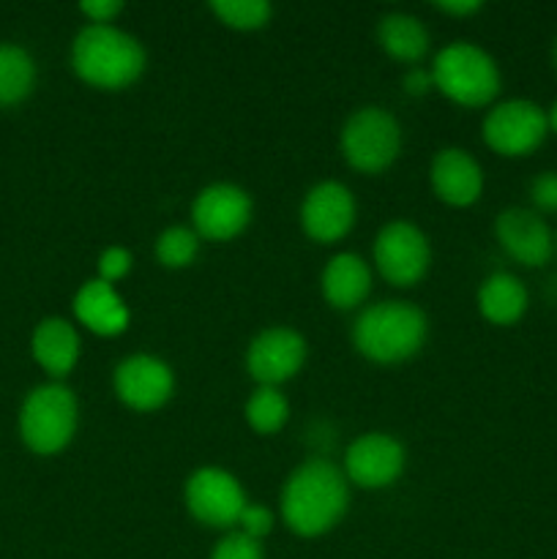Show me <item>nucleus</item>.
<instances>
[{
  "instance_id": "obj_24",
  "label": "nucleus",
  "mask_w": 557,
  "mask_h": 559,
  "mask_svg": "<svg viewBox=\"0 0 557 559\" xmlns=\"http://www.w3.org/2000/svg\"><path fill=\"white\" fill-rule=\"evenodd\" d=\"M211 11L224 25L238 27V31H254L268 22L271 3L265 0H213Z\"/></svg>"
},
{
  "instance_id": "obj_8",
  "label": "nucleus",
  "mask_w": 557,
  "mask_h": 559,
  "mask_svg": "<svg viewBox=\"0 0 557 559\" xmlns=\"http://www.w3.org/2000/svg\"><path fill=\"white\" fill-rule=\"evenodd\" d=\"M249 506L244 489L229 473L216 467L197 469L186 480V508L208 527H233Z\"/></svg>"
},
{
  "instance_id": "obj_10",
  "label": "nucleus",
  "mask_w": 557,
  "mask_h": 559,
  "mask_svg": "<svg viewBox=\"0 0 557 559\" xmlns=\"http://www.w3.org/2000/svg\"><path fill=\"white\" fill-rule=\"evenodd\" d=\"M306 342L293 328H268L251 342L246 366L262 388H276L304 366Z\"/></svg>"
},
{
  "instance_id": "obj_7",
  "label": "nucleus",
  "mask_w": 557,
  "mask_h": 559,
  "mask_svg": "<svg viewBox=\"0 0 557 559\" xmlns=\"http://www.w3.org/2000/svg\"><path fill=\"white\" fill-rule=\"evenodd\" d=\"M549 131L546 112L528 98H511L489 109L484 120V140L502 156H524L544 142Z\"/></svg>"
},
{
  "instance_id": "obj_14",
  "label": "nucleus",
  "mask_w": 557,
  "mask_h": 559,
  "mask_svg": "<svg viewBox=\"0 0 557 559\" xmlns=\"http://www.w3.org/2000/svg\"><path fill=\"white\" fill-rule=\"evenodd\" d=\"M497 240L517 262L528 267H538L549 262L555 251V235L546 227L544 218L528 207H508L495 224Z\"/></svg>"
},
{
  "instance_id": "obj_33",
  "label": "nucleus",
  "mask_w": 557,
  "mask_h": 559,
  "mask_svg": "<svg viewBox=\"0 0 557 559\" xmlns=\"http://www.w3.org/2000/svg\"><path fill=\"white\" fill-rule=\"evenodd\" d=\"M546 120H549V129L555 131V134H557V102L552 104L549 112H546Z\"/></svg>"
},
{
  "instance_id": "obj_3",
  "label": "nucleus",
  "mask_w": 557,
  "mask_h": 559,
  "mask_svg": "<svg viewBox=\"0 0 557 559\" xmlns=\"http://www.w3.org/2000/svg\"><path fill=\"white\" fill-rule=\"evenodd\" d=\"M353 338L366 358L377 364H396L420 349L426 338V317L418 306L388 300L358 317Z\"/></svg>"
},
{
  "instance_id": "obj_9",
  "label": "nucleus",
  "mask_w": 557,
  "mask_h": 559,
  "mask_svg": "<svg viewBox=\"0 0 557 559\" xmlns=\"http://www.w3.org/2000/svg\"><path fill=\"white\" fill-rule=\"evenodd\" d=\"M375 262L396 287H410L429 267V243L424 233L407 222H391L375 240Z\"/></svg>"
},
{
  "instance_id": "obj_5",
  "label": "nucleus",
  "mask_w": 557,
  "mask_h": 559,
  "mask_svg": "<svg viewBox=\"0 0 557 559\" xmlns=\"http://www.w3.org/2000/svg\"><path fill=\"white\" fill-rule=\"evenodd\" d=\"M76 429V399L63 385H42L25 399L20 415L22 440L31 451L49 456L63 451Z\"/></svg>"
},
{
  "instance_id": "obj_25",
  "label": "nucleus",
  "mask_w": 557,
  "mask_h": 559,
  "mask_svg": "<svg viewBox=\"0 0 557 559\" xmlns=\"http://www.w3.org/2000/svg\"><path fill=\"white\" fill-rule=\"evenodd\" d=\"M197 249H200L197 233H191V229H186V227L164 229L156 240L158 262L167 267L189 265V262L197 257Z\"/></svg>"
},
{
  "instance_id": "obj_4",
  "label": "nucleus",
  "mask_w": 557,
  "mask_h": 559,
  "mask_svg": "<svg viewBox=\"0 0 557 559\" xmlns=\"http://www.w3.org/2000/svg\"><path fill=\"white\" fill-rule=\"evenodd\" d=\"M431 82L464 107H484L500 91V71L489 52L467 41L448 44L431 66Z\"/></svg>"
},
{
  "instance_id": "obj_19",
  "label": "nucleus",
  "mask_w": 557,
  "mask_h": 559,
  "mask_svg": "<svg viewBox=\"0 0 557 559\" xmlns=\"http://www.w3.org/2000/svg\"><path fill=\"white\" fill-rule=\"evenodd\" d=\"M369 267L358 254H349V251L333 257L322 273V293H325L328 304L336 306V309L358 306L369 295Z\"/></svg>"
},
{
  "instance_id": "obj_12",
  "label": "nucleus",
  "mask_w": 557,
  "mask_h": 559,
  "mask_svg": "<svg viewBox=\"0 0 557 559\" xmlns=\"http://www.w3.org/2000/svg\"><path fill=\"white\" fill-rule=\"evenodd\" d=\"M173 371L153 355H131L115 371V391L131 409H158L173 396Z\"/></svg>"
},
{
  "instance_id": "obj_17",
  "label": "nucleus",
  "mask_w": 557,
  "mask_h": 559,
  "mask_svg": "<svg viewBox=\"0 0 557 559\" xmlns=\"http://www.w3.org/2000/svg\"><path fill=\"white\" fill-rule=\"evenodd\" d=\"M74 314L85 328H91L98 336H118L129 325V309L115 293L112 284L93 278L82 284L74 298Z\"/></svg>"
},
{
  "instance_id": "obj_20",
  "label": "nucleus",
  "mask_w": 557,
  "mask_h": 559,
  "mask_svg": "<svg viewBox=\"0 0 557 559\" xmlns=\"http://www.w3.org/2000/svg\"><path fill=\"white\" fill-rule=\"evenodd\" d=\"M478 309L495 325H511L528 309V289L511 273H491L478 289Z\"/></svg>"
},
{
  "instance_id": "obj_32",
  "label": "nucleus",
  "mask_w": 557,
  "mask_h": 559,
  "mask_svg": "<svg viewBox=\"0 0 557 559\" xmlns=\"http://www.w3.org/2000/svg\"><path fill=\"white\" fill-rule=\"evenodd\" d=\"M404 85H407V91H413V93H424L426 87L431 85V74H426V71H410L407 80H404Z\"/></svg>"
},
{
  "instance_id": "obj_28",
  "label": "nucleus",
  "mask_w": 557,
  "mask_h": 559,
  "mask_svg": "<svg viewBox=\"0 0 557 559\" xmlns=\"http://www.w3.org/2000/svg\"><path fill=\"white\" fill-rule=\"evenodd\" d=\"M131 271V251L112 246V249L102 251L98 257V278L107 284H112L115 278H123Z\"/></svg>"
},
{
  "instance_id": "obj_26",
  "label": "nucleus",
  "mask_w": 557,
  "mask_h": 559,
  "mask_svg": "<svg viewBox=\"0 0 557 559\" xmlns=\"http://www.w3.org/2000/svg\"><path fill=\"white\" fill-rule=\"evenodd\" d=\"M211 559H262L260 540L244 533H229L222 544L213 549Z\"/></svg>"
},
{
  "instance_id": "obj_22",
  "label": "nucleus",
  "mask_w": 557,
  "mask_h": 559,
  "mask_svg": "<svg viewBox=\"0 0 557 559\" xmlns=\"http://www.w3.org/2000/svg\"><path fill=\"white\" fill-rule=\"evenodd\" d=\"M36 69L31 55L14 44H0V104H16L31 93Z\"/></svg>"
},
{
  "instance_id": "obj_29",
  "label": "nucleus",
  "mask_w": 557,
  "mask_h": 559,
  "mask_svg": "<svg viewBox=\"0 0 557 559\" xmlns=\"http://www.w3.org/2000/svg\"><path fill=\"white\" fill-rule=\"evenodd\" d=\"M530 197H533L535 207L546 213H557V173H541L530 183Z\"/></svg>"
},
{
  "instance_id": "obj_15",
  "label": "nucleus",
  "mask_w": 557,
  "mask_h": 559,
  "mask_svg": "<svg viewBox=\"0 0 557 559\" xmlns=\"http://www.w3.org/2000/svg\"><path fill=\"white\" fill-rule=\"evenodd\" d=\"M347 478L366 489H382L393 484L404 467V448L388 435H360L347 448Z\"/></svg>"
},
{
  "instance_id": "obj_35",
  "label": "nucleus",
  "mask_w": 557,
  "mask_h": 559,
  "mask_svg": "<svg viewBox=\"0 0 557 559\" xmlns=\"http://www.w3.org/2000/svg\"><path fill=\"white\" fill-rule=\"evenodd\" d=\"M555 60H557V47H555Z\"/></svg>"
},
{
  "instance_id": "obj_11",
  "label": "nucleus",
  "mask_w": 557,
  "mask_h": 559,
  "mask_svg": "<svg viewBox=\"0 0 557 559\" xmlns=\"http://www.w3.org/2000/svg\"><path fill=\"white\" fill-rule=\"evenodd\" d=\"M191 216H194L197 235L208 240H229L249 224L251 200L238 186H208L197 197Z\"/></svg>"
},
{
  "instance_id": "obj_6",
  "label": "nucleus",
  "mask_w": 557,
  "mask_h": 559,
  "mask_svg": "<svg viewBox=\"0 0 557 559\" xmlns=\"http://www.w3.org/2000/svg\"><path fill=\"white\" fill-rule=\"evenodd\" d=\"M402 131L393 115L380 107L358 109L342 129V153L360 173H380L396 158Z\"/></svg>"
},
{
  "instance_id": "obj_31",
  "label": "nucleus",
  "mask_w": 557,
  "mask_h": 559,
  "mask_svg": "<svg viewBox=\"0 0 557 559\" xmlns=\"http://www.w3.org/2000/svg\"><path fill=\"white\" fill-rule=\"evenodd\" d=\"M437 9H442L446 14H473L481 9V3L478 0H453V3L442 0V3H437Z\"/></svg>"
},
{
  "instance_id": "obj_18",
  "label": "nucleus",
  "mask_w": 557,
  "mask_h": 559,
  "mask_svg": "<svg viewBox=\"0 0 557 559\" xmlns=\"http://www.w3.org/2000/svg\"><path fill=\"white\" fill-rule=\"evenodd\" d=\"M33 358L52 377H63L80 358V336L66 320L49 317L33 333Z\"/></svg>"
},
{
  "instance_id": "obj_21",
  "label": "nucleus",
  "mask_w": 557,
  "mask_h": 559,
  "mask_svg": "<svg viewBox=\"0 0 557 559\" xmlns=\"http://www.w3.org/2000/svg\"><path fill=\"white\" fill-rule=\"evenodd\" d=\"M380 44L386 47V52H391L399 60H413L424 58L426 49H429V36H426V27L420 25V20L410 14H388L380 22Z\"/></svg>"
},
{
  "instance_id": "obj_13",
  "label": "nucleus",
  "mask_w": 557,
  "mask_h": 559,
  "mask_svg": "<svg viewBox=\"0 0 557 559\" xmlns=\"http://www.w3.org/2000/svg\"><path fill=\"white\" fill-rule=\"evenodd\" d=\"M300 222H304L306 235L320 243H333V240L344 238L355 222L353 194L333 180L315 186L300 207Z\"/></svg>"
},
{
  "instance_id": "obj_30",
  "label": "nucleus",
  "mask_w": 557,
  "mask_h": 559,
  "mask_svg": "<svg viewBox=\"0 0 557 559\" xmlns=\"http://www.w3.org/2000/svg\"><path fill=\"white\" fill-rule=\"evenodd\" d=\"M80 9L82 14L91 16L93 25H109V20H112L123 5H120L118 0H85V3H80Z\"/></svg>"
},
{
  "instance_id": "obj_34",
  "label": "nucleus",
  "mask_w": 557,
  "mask_h": 559,
  "mask_svg": "<svg viewBox=\"0 0 557 559\" xmlns=\"http://www.w3.org/2000/svg\"><path fill=\"white\" fill-rule=\"evenodd\" d=\"M555 249H557V235H555Z\"/></svg>"
},
{
  "instance_id": "obj_2",
  "label": "nucleus",
  "mask_w": 557,
  "mask_h": 559,
  "mask_svg": "<svg viewBox=\"0 0 557 559\" xmlns=\"http://www.w3.org/2000/svg\"><path fill=\"white\" fill-rule=\"evenodd\" d=\"M74 71L96 87H126L145 69V49L112 25H87L71 49Z\"/></svg>"
},
{
  "instance_id": "obj_1",
  "label": "nucleus",
  "mask_w": 557,
  "mask_h": 559,
  "mask_svg": "<svg viewBox=\"0 0 557 559\" xmlns=\"http://www.w3.org/2000/svg\"><path fill=\"white\" fill-rule=\"evenodd\" d=\"M347 480L325 459L306 462L289 475L282 495V516L293 533L304 538L328 533L347 511Z\"/></svg>"
},
{
  "instance_id": "obj_27",
  "label": "nucleus",
  "mask_w": 557,
  "mask_h": 559,
  "mask_svg": "<svg viewBox=\"0 0 557 559\" xmlns=\"http://www.w3.org/2000/svg\"><path fill=\"white\" fill-rule=\"evenodd\" d=\"M238 527L249 538L262 540L273 530V513L265 506H246L238 519Z\"/></svg>"
},
{
  "instance_id": "obj_23",
  "label": "nucleus",
  "mask_w": 557,
  "mask_h": 559,
  "mask_svg": "<svg viewBox=\"0 0 557 559\" xmlns=\"http://www.w3.org/2000/svg\"><path fill=\"white\" fill-rule=\"evenodd\" d=\"M287 399L276 388H257L251 399L246 402V420L260 435H273L287 424Z\"/></svg>"
},
{
  "instance_id": "obj_16",
  "label": "nucleus",
  "mask_w": 557,
  "mask_h": 559,
  "mask_svg": "<svg viewBox=\"0 0 557 559\" xmlns=\"http://www.w3.org/2000/svg\"><path fill=\"white\" fill-rule=\"evenodd\" d=\"M431 186L448 205H473L484 189V175L478 162L462 147H446L431 162Z\"/></svg>"
}]
</instances>
